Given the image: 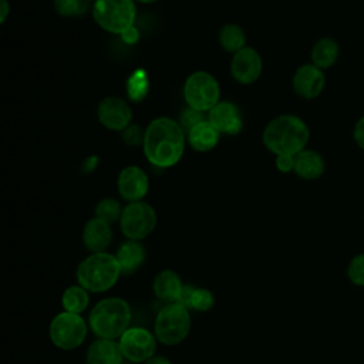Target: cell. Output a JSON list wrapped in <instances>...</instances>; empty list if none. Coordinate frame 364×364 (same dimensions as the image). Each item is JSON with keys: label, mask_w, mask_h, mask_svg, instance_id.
Listing matches in <instances>:
<instances>
[{"label": "cell", "mask_w": 364, "mask_h": 364, "mask_svg": "<svg viewBox=\"0 0 364 364\" xmlns=\"http://www.w3.org/2000/svg\"><path fill=\"white\" fill-rule=\"evenodd\" d=\"M97 117L100 124L107 129L122 132L131 125L132 109L124 98L109 95L100 101Z\"/></svg>", "instance_id": "8fae6325"}, {"label": "cell", "mask_w": 364, "mask_h": 364, "mask_svg": "<svg viewBox=\"0 0 364 364\" xmlns=\"http://www.w3.org/2000/svg\"><path fill=\"white\" fill-rule=\"evenodd\" d=\"M0 23L4 24L6 18L9 17V13H10V4L7 0H0Z\"/></svg>", "instance_id": "d6a6232c"}, {"label": "cell", "mask_w": 364, "mask_h": 364, "mask_svg": "<svg viewBox=\"0 0 364 364\" xmlns=\"http://www.w3.org/2000/svg\"><path fill=\"white\" fill-rule=\"evenodd\" d=\"M183 98L188 107L209 112L220 101L219 81L208 71H193L183 82Z\"/></svg>", "instance_id": "52a82bcc"}, {"label": "cell", "mask_w": 364, "mask_h": 364, "mask_svg": "<svg viewBox=\"0 0 364 364\" xmlns=\"http://www.w3.org/2000/svg\"><path fill=\"white\" fill-rule=\"evenodd\" d=\"M132 310L121 297H105L94 304L88 316V327L97 338L118 340L129 328Z\"/></svg>", "instance_id": "3957f363"}, {"label": "cell", "mask_w": 364, "mask_h": 364, "mask_svg": "<svg viewBox=\"0 0 364 364\" xmlns=\"http://www.w3.org/2000/svg\"><path fill=\"white\" fill-rule=\"evenodd\" d=\"M124 354L117 340L95 338L87 348L85 364H122Z\"/></svg>", "instance_id": "ac0fdd59"}, {"label": "cell", "mask_w": 364, "mask_h": 364, "mask_svg": "<svg viewBox=\"0 0 364 364\" xmlns=\"http://www.w3.org/2000/svg\"><path fill=\"white\" fill-rule=\"evenodd\" d=\"M156 220V212L149 203L144 200L129 202L122 209L119 228L127 239L141 242L154 232Z\"/></svg>", "instance_id": "9c48e42d"}, {"label": "cell", "mask_w": 364, "mask_h": 364, "mask_svg": "<svg viewBox=\"0 0 364 364\" xmlns=\"http://www.w3.org/2000/svg\"><path fill=\"white\" fill-rule=\"evenodd\" d=\"M135 3H142V4H151V3H155L158 0H134Z\"/></svg>", "instance_id": "d590c367"}, {"label": "cell", "mask_w": 364, "mask_h": 364, "mask_svg": "<svg viewBox=\"0 0 364 364\" xmlns=\"http://www.w3.org/2000/svg\"><path fill=\"white\" fill-rule=\"evenodd\" d=\"M293 91L303 100H316L326 88L324 70L311 63L301 64L291 77Z\"/></svg>", "instance_id": "7c38bea8"}, {"label": "cell", "mask_w": 364, "mask_h": 364, "mask_svg": "<svg viewBox=\"0 0 364 364\" xmlns=\"http://www.w3.org/2000/svg\"><path fill=\"white\" fill-rule=\"evenodd\" d=\"M118 193L122 199L129 202L142 200L149 191V179L145 171L136 165H129L121 169L117 179Z\"/></svg>", "instance_id": "5bb4252c"}, {"label": "cell", "mask_w": 364, "mask_h": 364, "mask_svg": "<svg viewBox=\"0 0 364 364\" xmlns=\"http://www.w3.org/2000/svg\"><path fill=\"white\" fill-rule=\"evenodd\" d=\"M263 70V60L253 47H245L233 54L230 61V74L239 84L247 85L255 82Z\"/></svg>", "instance_id": "4fadbf2b"}, {"label": "cell", "mask_w": 364, "mask_h": 364, "mask_svg": "<svg viewBox=\"0 0 364 364\" xmlns=\"http://www.w3.org/2000/svg\"><path fill=\"white\" fill-rule=\"evenodd\" d=\"M340 57V44L336 38L324 36L314 41L310 50V63L321 70L336 65Z\"/></svg>", "instance_id": "44dd1931"}, {"label": "cell", "mask_w": 364, "mask_h": 364, "mask_svg": "<svg viewBox=\"0 0 364 364\" xmlns=\"http://www.w3.org/2000/svg\"><path fill=\"white\" fill-rule=\"evenodd\" d=\"M353 141L361 151H364V114L355 121L353 127Z\"/></svg>", "instance_id": "4dcf8cb0"}, {"label": "cell", "mask_w": 364, "mask_h": 364, "mask_svg": "<svg viewBox=\"0 0 364 364\" xmlns=\"http://www.w3.org/2000/svg\"><path fill=\"white\" fill-rule=\"evenodd\" d=\"M55 11L63 17H78L92 7L91 0H55Z\"/></svg>", "instance_id": "4316f807"}, {"label": "cell", "mask_w": 364, "mask_h": 364, "mask_svg": "<svg viewBox=\"0 0 364 364\" xmlns=\"http://www.w3.org/2000/svg\"><path fill=\"white\" fill-rule=\"evenodd\" d=\"M91 11L102 30L117 36H124L131 30L136 18L134 0H94Z\"/></svg>", "instance_id": "8992f818"}, {"label": "cell", "mask_w": 364, "mask_h": 364, "mask_svg": "<svg viewBox=\"0 0 364 364\" xmlns=\"http://www.w3.org/2000/svg\"><path fill=\"white\" fill-rule=\"evenodd\" d=\"M144 364H172L171 363V360H168L166 357H164V355H154V357H151L148 361H145Z\"/></svg>", "instance_id": "836d02e7"}, {"label": "cell", "mask_w": 364, "mask_h": 364, "mask_svg": "<svg viewBox=\"0 0 364 364\" xmlns=\"http://www.w3.org/2000/svg\"><path fill=\"white\" fill-rule=\"evenodd\" d=\"M347 277L351 284L364 287V252L355 255L347 266Z\"/></svg>", "instance_id": "83f0119b"}, {"label": "cell", "mask_w": 364, "mask_h": 364, "mask_svg": "<svg viewBox=\"0 0 364 364\" xmlns=\"http://www.w3.org/2000/svg\"><path fill=\"white\" fill-rule=\"evenodd\" d=\"M185 144L186 134L181 124L169 117H158L145 128L142 149L151 165L171 168L183 156Z\"/></svg>", "instance_id": "6da1fadb"}, {"label": "cell", "mask_w": 364, "mask_h": 364, "mask_svg": "<svg viewBox=\"0 0 364 364\" xmlns=\"http://www.w3.org/2000/svg\"><path fill=\"white\" fill-rule=\"evenodd\" d=\"M293 172L300 179L316 181L326 172V159L318 151L304 148L297 155H294Z\"/></svg>", "instance_id": "d6986e66"}, {"label": "cell", "mask_w": 364, "mask_h": 364, "mask_svg": "<svg viewBox=\"0 0 364 364\" xmlns=\"http://www.w3.org/2000/svg\"><path fill=\"white\" fill-rule=\"evenodd\" d=\"M115 257L119 263L121 273L125 276L134 274L145 262L146 252L139 240H127L119 245L115 252Z\"/></svg>", "instance_id": "ffe728a7"}, {"label": "cell", "mask_w": 364, "mask_h": 364, "mask_svg": "<svg viewBox=\"0 0 364 364\" xmlns=\"http://www.w3.org/2000/svg\"><path fill=\"white\" fill-rule=\"evenodd\" d=\"M220 132L208 121H202L198 125H195L188 134L186 139L188 144L198 152H208L213 149L220 138Z\"/></svg>", "instance_id": "7402d4cb"}, {"label": "cell", "mask_w": 364, "mask_h": 364, "mask_svg": "<svg viewBox=\"0 0 364 364\" xmlns=\"http://www.w3.org/2000/svg\"><path fill=\"white\" fill-rule=\"evenodd\" d=\"M310 129L303 118L294 114H282L267 122L263 129V145L276 156L297 155L307 148Z\"/></svg>", "instance_id": "7a4b0ae2"}, {"label": "cell", "mask_w": 364, "mask_h": 364, "mask_svg": "<svg viewBox=\"0 0 364 364\" xmlns=\"http://www.w3.org/2000/svg\"><path fill=\"white\" fill-rule=\"evenodd\" d=\"M182 289H183V283L179 274L171 269L161 270L154 277V282H152V291L155 297L164 301L165 304L179 303Z\"/></svg>", "instance_id": "e0dca14e"}, {"label": "cell", "mask_w": 364, "mask_h": 364, "mask_svg": "<svg viewBox=\"0 0 364 364\" xmlns=\"http://www.w3.org/2000/svg\"><path fill=\"white\" fill-rule=\"evenodd\" d=\"M219 44L226 53L236 54L246 47V34L240 26L228 23L219 31Z\"/></svg>", "instance_id": "d4e9b609"}, {"label": "cell", "mask_w": 364, "mask_h": 364, "mask_svg": "<svg viewBox=\"0 0 364 364\" xmlns=\"http://www.w3.org/2000/svg\"><path fill=\"white\" fill-rule=\"evenodd\" d=\"M179 303L188 310L205 313L209 311L215 304V296L209 289L195 287L193 284H183Z\"/></svg>", "instance_id": "603a6c76"}, {"label": "cell", "mask_w": 364, "mask_h": 364, "mask_svg": "<svg viewBox=\"0 0 364 364\" xmlns=\"http://www.w3.org/2000/svg\"><path fill=\"white\" fill-rule=\"evenodd\" d=\"M208 121L226 135H237L243 128V119L236 104L230 101H219L209 112Z\"/></svg>", "instance_id": "9a60e30c"}, {"label": "cell", "mask_w": 364, "mask_h": 364, "mask_svg": "<svg viewBox=\"0 0 364 364\" xmlns=\"http://www.w3.org/2000/svg\"><path fill=\"white\" fill-rule=\"evenodd\" d=\"M191 310L181 303L164 304L154 321V334L158 343L172 347L181 344L191 331Z\"/></svg>", "instance_id": "5b68a950"}, {"label": "cell", "mask_w": 364, "mask_h": 364, "mask_svg": "<svg viewBox=\"0 0 364 364\" xmlns=\"http://www.w3.org/2000/svg\"><path fill=\"white\" fill-rule=\"evenodd\" d=\"M122 37H124L127 41H131V43H132V41H135V40L138 38V33H136V31H135V28L132 27V28H131V30H128Z\"/></svg>", "instance_id": "e575fe53"}, {"label": "cell", "mask_w": 364, "mask_h": 364, "mask_svg": "<svg viewBox=\"0 0 364 364\" xmlns=\"http://www.w3.org/2000/svg\"><path fill=\"white\" fill-rule=\"evenodd\" d=\"M124 358L129 363L139 364L155 355L158 340L154 333L145 327H129L118 338Z\"/></svg>", "instance_id": "30bf717a"}, {"label": "cell", "mask_w": 364, "mask_h": 364, "mask_svg": "<svg viewBox=\"0 0 364 364\" xmlns=\"http://www.w3.org/2000/svg\"><path fill=\"white\" fill-rule=\"evenodd\" d=\"M144 134L145 131H141L138 125H129L122 131V138L129 145H138L144 142Z\"/></svg>", "instance_id": "f546056e"}, {"label": "cell", "mask_w": 364, "mask_h": 364, "mask_svg": "<svg viewBox=\"0 0 364 364\" xmlns=\"http://www.w3.org/2000/svg\"><path fill=\"white\" fill-rule=\"evenodd\" d=\"M90 304V291L80 284L67 287L61 294V306L64 311L81 314Z\"/></svg>", "instance_id": "cb8c5ba5"}, {"label": "cell", "mask_w": 364, "mask_h": 364, "mask_svg": "<svg viewBox=\"0 0 364 364\" xmlns=\"http://www.w3.org/2000/svg\"><path fill=\"white\" fill-rule=\"evenodd\" d=\"M112 242V228L111 223L100 219L91 218L85 222L82 228V243L91 253L105 252Z\"/></svg>", "instance_id": "2e32d148"}, {"label": "cell", "mask_w": 364, "mask_h": 364, "mask_svg": "<svg viewBox=\"0 0 364 364\" xmlns=\"http://www.w3.org/2000/svg\"><path fill=\"white\" fill-rule=\"evenodd\" d=\"M205 121V112L191 108L186 105V108L182 109L181 115H179V124L182 127V129L185 131V134H188L195 125H198L199 122Z\"/></svg>", "instance_id": "f1b7e54d"}, {"label": "cell", "mask_w": 364, "mask_h": 364, "mask_svg": "<svg viewBox=\"0 0 364 364\" xmlns=\"http://www.w3.org/2000/svg\"><path fill=\"white\" fill-rule=\"evenodd\" d=\"M87 331L88 326L81 314L64 310L53 317L48 327V336L53 346L64 351L78 348L84 343Z\"/></svg>", "instance_id": "ba28073f"}, {"label": "cell", "mask_w": 364, "mask_h": 364, "mask_svg": "<svg viewBox=\"0 0 364 364\" xmlns=\"http://www.w3.org/2000/svg\"><path fill=\"white\" fill-rule=\"evenodd\" d=\"M122 206L121 203L114 198H104L95 205V218H100L108 223L119 222L122 215Z\"/></svg>", "instance_id": "484cf974"}, {"label": "cell", "mask_w": 364, "mask_h": 364, "mask_svg": "<svg viewBox=\"0 0 364 364\" xmlns=\"http://www.w3.org/2000/svg\"><path fill=\"white\" fill-rule=\"evenodd\" d=\"M274 164L277 171L283 173L291 172L294 169V155H277Z\"/></svg>", "instance_id": "1f68e13d"}, {"label": "cell", "mask_w": 364, "mask_h": 364, "mask_svg": "<svg viewBox=\"0 0 364 364\" xmlns=\"http://www.w3.org/2000/svg\"><path fill=\"white\" fill-rule=\"evenodd\" d=\"M121 267L115 255L108 252L91 253L77 267V284L90 293H104L112 289L119 276Z\"/></svg>", "instance_id": "277c9868"}]
</instances>
